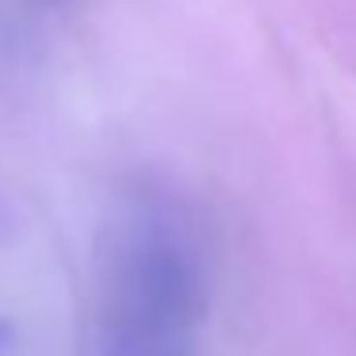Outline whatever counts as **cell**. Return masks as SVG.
Returning a JSON list of instances; mask_svg holds the SVG:
<instances>
[{
  "label": "cell",
  "instance_id": "1",
  "mask_svg": "<svg viewBox=\"0 0 356 356\" xmlns=\"http://www.w3.org/2000/svg\"><path fill=\"white\" fill-rule=\"evenodd\" d=\"M203 272L188 230L161 207H138L104 253L100 356H195Z\"/></svg>",
  "mask_w": 356,
  "mask_h": 356
},
{
  "label": "cell",
  "instance_id": "2",
  "mask_svg": "<svg viewBox=\"0 0 356 356\" xmlns=\"http://www.w3.org/2000/svg\"><path fill=\"white\" fill-rule=\"evenodd\" d=\"M0 356H16V325L0 318Z\"/></svg>",
  "mask_w": 356,
  "mask_h": 356
}]
</instances>
